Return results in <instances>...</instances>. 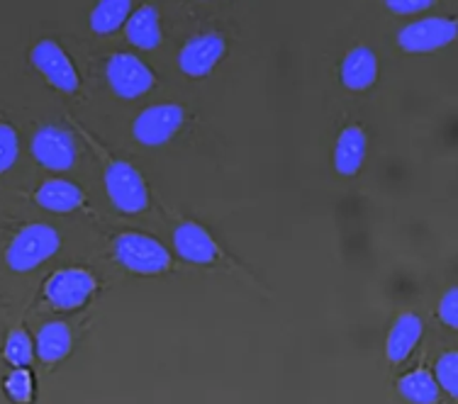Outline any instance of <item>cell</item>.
<instances>
[{
  "instance_id": "6da1fadb",
  "label": "cell",
  "mask_w": 458,
  "mask_h": 404,
  "mask_svg": "<svg viewBox=\"0 0 458 404\" xmlns=\"http://www.w3.org/2000/svg\"><path fill=\"white\" fill-rule=\"evenodd\" d=\"M103 176L110 200L120 212L137 215L149 207V190L144 178L132 164L103 154Z\"/></svg>"
},
{
  "instance_id": "7a4b0ae2",
  "label": "cell",
  "mask_w": 458,
  "mask_h": 404,
  "mask_svg": "<svg viewBox=\"0 0 458 404\" xmlns=\"http://www.w3.org/2000/svg\"><path fill=\"white\" fill-rule=\"evenodd\" d=\"M59 231L49 224H27L20 229L15 239L10 241L5 251V261L13 271L25 273L32 271L37 265H42L47 258H52L59 251Z\"/></svg>"
},
{
  "instance_id": "3957f363",
  "label": "cell",
  "mask_w": 458,
  "mask_h": 404,
  "mask_svg": "<svg viewBox=\"0 0 458 404\" xmlns=\"http://www.w3.org/2000/svg\"><path fill=\"white\" fill-rule=\"evenodd\" d=\"M114 258L127 271L140 275H159L171 268V256L159 241L141 231H124L114 239Z\"/></svg>"
},
{
  "instance_id": "277c9868",
  "label": "cell",
  "mask_w": 458,
  "mask_h": 404,
  "mask_svg": "<svg viewBox=\"0 0 458 404\" xmlns=\"http://www.w3.org/2000/svg\"><path fill=\"white\" fill-rule=\"evenodd\" d=\"M106 73L110 88L120 97H127V100L144 96V93H149L157 86L154 71L141 62V59H137L134 54L127 52L113 54L107 59Z\"/></svg>"
},
{
  "instance_id": "5b68a950",
  "label": "cell",
  "mask_w": 458,
  "mask_h": 404,
  "mask_svg": "<svg viewBox=\"0 0 458 404\" xmlns=\"http://www.w3.org/2000/svg\"><path fill=\"white\" fill-rule=\"evenodd\" d=\"M456 20L454 18H422L400 29L397 45L412 54H427L441 46H449L456 39Z\"/></svg>"
},
{
  "instance_id": "8992f818",
  "label": "cell",
  "mask_w": 458,
  "mask_h": 404,
  "mask_svg": "<svg viewBox=\"0 0 458 404\" xmlns=\"http://www.w3.org/2000/svg\"><path fill=\"white\" fill-rule=\"evenodd\" d=\"M30 59L35 63V69L49 80V86L62 90V93H76L79 90V71H76L73 62H71L66 52L54 39L37 42L32 54H30Z\"/></svg>"
},
{
  "instance_id": "52a82bcc",
  "label": "cell",
  "mask_w": 458,
  "mask_h": 404,
  "mask_svg": "<svg viewBox=\"0 0 458 404\" xmlns=\"http://www.w3.org/2000/svg\"><path fill=\"white\" fill-rule=\"evenodd\" d=\"M45 292L56 309H79L96 292V278L86 268H64L49 278Z\"/></svg>"
},
{
  "instance_id": "ba28073f",
  "label": "cell",
  "mask_w": 458,
  "mask_h": 404,
  "mask_svg": "<svg viewBox=\"0 0 458 404\" xmlns=\"http://www.w3.org/2000/svg\"><path fill=\"white\" fill-rule=\"evenodd\" d=\"M185 113L178 105H154L134 120V137L144 147H161L183 127Z\"/></svg>"
},
{
  "instance_id": "9c48e42d",
  "label": "cell",
  "mask_w": 458,
  "mask_h": 404,
  "mask_svg": "<svg viewBox=\"0 0 458 404\" xmlns=\"http://www.w3.org/2000/svg\"><path fill=\"white\" fill-rule=\"evenodd\" d=\"M32 156L45 168L52 171H69L76 164V141L62 127H42L32 139Z\"/></svg>"
},
{
  "instance_id": "30bf717a",
  "label": "cell",
  "mask_w": 458,
  "mask_h": 404,
  "mask_svg": "<svg viewBox=\"0 0 458 404\" xmlns=\"http://www.w3.org/2000/svg\"><path fill=\"white\" fill-rule=\"evenodd\" d=\"M225 52H227V42L222 35H215V32L198 35L191 42H185V46L178 54V66L188 76L200 79V76H208L220 63Z\"/></svg>"
},
{
  "instance_id": "8fae6325",
  "label": "cell",
  "mask_w": 458,
  "mask_h": 404,
  "mask_svg": "<svg viewBox=\"0 0 458 404\" xmlns=\"http://www.w3.org/2000/svg\"><path fill=\"white\" fill-rule=\"evenodd\" d=\"M174 247H176L178 256H183L185 261L198 265L217 264L222 256V248L217 247V241L198 222L185 220L178 224L176 231H174Z\"/></svg>"
},
{
  "instance_id": "7c38bea8",
  "label": "cell",
  "mask_w": 458,
  "mask_h": 404,
  "mask_svg": "<svg viewBox=\"0 0 458 404\" xmlns=\"http://www.w3.org/2000/svg\"><path fill=\"white\" fill-rule=\"evenodd\" d=\"M366 149H369V139L359 124H349L344 127L339 137H336L335 147V168L339 176L352 178L356 176L363 166L366 158Z\"/></svg>"
},
{
  "instance_id": "4fadbf2b",
  "label": "cell",
  "mask_w": 458,
  "mask_h": 404,
  "mask_svg": "<svg viewBox=\"0 0 458 404\" xmlns=\"http://www.w3.org/2000/svg\"><path fill=\"white\" fill-rule=\"evenodd\" d=\"M378 79V59L369 46H353L342 62V83L349 90H369Z\"/></svg>"
},
{
  "instance_id": "5bb4252c",
  "label": "cell",
  "mask_w": 458,
  "mask_h": 404,
  "mask_svg": "<svg viewBox=\"0 0 458 404\" xmlns=\"http://www.w3.org/2000/svg\"><path fill=\"white\" fill-rule=\"evenodd\" d=\"M424 324L414 312H405L395 319V324L390 326L388 341H386V353L390 363H403L412 353L417 341L422 339Z\"/></svg>"
},
{
  "instance_id": "9a60e30c",
  "label": "cell",
  "mask_w": 458,
  "mask_h": 404,
  "mask_svg": "<svg viewBox=\"0 0 458 404\" xmlns=\"http://www.w3.org/2000/svg\"><path fill=\"white\" fill-rule=\"evenodd\" d=\"M35 200L39 207H45L49 212H73L83 207L86 198H83V190L76 183L54 178V181H47V183L39 185Z\"/></svg>"
},
{
  "instance_id": "2e32d148",
  "label": "cell",
  "mask_w": 458,
  "mask_h": 404,
  "mask_svg": "<svg viewBox=\"0 0 458 404\" xmlns=\"http://www.w3.org/2000/svg\"><path fill=\"white\" fill-rule=\"evenodd\" d=\"M73 336L66 322H47L37 334V356L45 363H59L71 353Z\"/></svg>"
},
{
  "instance_id": "e0dca14e",
  "label": "cell",
  "mask_w": 458,
  "mask_h": 404,
  "mask_svg": "<svg viewBox=\"0 0 458 404\" xmlns=\"http://www.w3.org/2000/svg\"><path fill=\"white\" fill-rule=\"evenodd\" d=\"M127 22V39L140 49H157L161 45V27H159V13L151 5L134 10Z\"/></svg>"
},
{
  "instance_id": "ac0fdd59",
  "label": "cell",
  "mask_w": 458,
  "mask_h": 404,
  "mask_svg": "<svg viewBox=\"0 0 458 404\" xmlns=\"http://www.w3.org/2000/svg\"><path fill=\"white\" fill-rule=\"evenodd\" d=\"M130 15H132L130 0H103L90 13V27L98 35H110L114 29H120Z\"/></svg>"
},
{
  "instance_id": "d6986e66",
  "label": "cell",
  "mask_w": 458,
  "mask_h": 404,
  "mask_svg": "<svg viewBox=\"0 0 458 404\" xmlns=\"http://www.w3.org/2000/svg\"><path fill=\"white\" fill-rule=\"evenodd\" d=\"M397 390H400V395L405 397L407 402L412 404H437L441 395L437 380L427 370H412L410 375H405L397 383Z\"/></svg>"
},
{
  "instance_id": "ffe728a7",
  "label": "cell",
  "mask_w": 458,
  "mask_h": 404,
  "mask_svg": "<svg viewBox=\"0 0 458 404\" xmlns=\"http://www.w3.org/2000/svg\"><path fill=\"white\" fill-rule=\"evenodd\" d=\"M3 356L8 360L10 366H15V368H27L32 358H35V353H32V341H30V336L22 329H13L8 334V341H5V349H3Z\"/></svg>"
},
{
  "instance_id": "44dd1931",
  "label": "cell",
  "mask_w": 458,
  "mask_h": 404,
  "mask_svg": "<svg viewBox=\"0 0 458 404\" xmlns=\"http://www.w3.org/2000/svg\"><path fill=\"white\" fill-rule=\"evenodd\" d=\"M5 392L15 404H30L35 397V378L27 368H15L5 378Z\"/></svg>"
},
{
  "instance_id": "7402d4cb",
  "label": "cell",
  "mask_w": 458,
  "mask_h": 404,
  "mask_svg": "<svg viewBox=\"0 0 458 404\" xmlns=\"http://www.w3.org/2000/svg\"><path fill=\"white\" fill-rule=\"evenodd\" d=\"M434 380L444 392H449L451 397L458 395V353L449 351L444 353L437 360V368H434Z\"/></svg>"
},
{
  "instance_id": "603a6c76",
  "label": "cell",
  "mask_w": 458,
  "mask_h": 404,
  "mask_svg": "<svg viewBox=\"0 0 458 404\" xmlns=\"http://www.w3.org/2000/svg\"><path fill=\"white\" fill-rule=\"evenodd\" d=\"M18 132L10 124H0V173H5L18 161Z\"/></svg>"
},
{
  "instance_id": "cb8c5ba5",
  "label": "cell",
  "mask_w": 458,
  "mask_h": 404,
  "mask_svg": "<svg viewBox=\"0 0 458 404\" xmlns=\"http://www.w3.org/2000/svg\"><path fill=\"white\" fill-rule=\"evenodd\" d=\"M439 316L441 322L451 329H456L458 326V290L456 288H451L439 302Z\"/></svg>"
},
{
  "instance_id": "d4e9b609",
  "label": "cell",
  "mask_w": 458,
  "mask_h": 404,
  "mask_svg": "<svg viewBox=\"0 0 458 404\" xmlns=\"http://www.w3.org/2000/svg\"><path fill=\"white\" fill-rule=\"evenodd\" d=\"M432 0H388L386 8L397 15H414V13H424L432 8Z\"/></svg>"
}]
</instances>
